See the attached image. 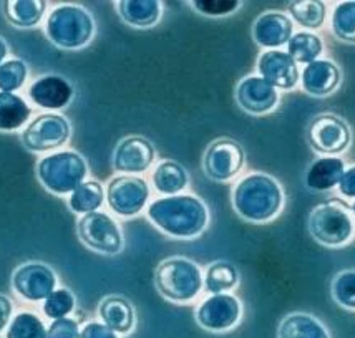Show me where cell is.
I'll return each mask as SVG.
<instances>
[{
  "label": "cell",
  "instance_id": "cell-1",
  "mask_svg": "<svg viewBox=\"0 0 355 338\" xmlns=\"http://www.w3.org/2000/svg\"><path fill=\"white\" fill-rule=\"evenodd\" d=\"M148 217L166 235L194 239L208 227L209 211L200 197L175 194L151 202L148 206Z\"/></svg>",
  "mask_w": 355,
  "mask_h": 338
},
{
  "label": "cell",
  "instance_id": "cell-40",
  "mask_svg": "<svg viewBox=\"0 0 355 338\" xmlns=\"http://www.w3.org/2000/svg\"><path fill=\"white\" fill-rule=\"evenodd\" d=\"M12 312H14V305H12L10 299L0 295V333L6 332V328L10 325Z\"/></svg>",
  "mask_w": 355,
  "mask_h": 338
},
{
  "label": "cell",
  "instance_id": "cell-41",
  "mask_svg": "<svg viewBox=\"0 0 355 338\" xmlns=\"http://www.w3.org/2000/svg\"><path fill=\"white\" fill-rule=\"evenodd\" d=\"M7 55H8V45H7V42L0 37V65L6 62Z\"/></svg>",
  "mask_w": 355,
  "mask_h": 338
},
{
  "label": "cell",
  "instance_id": "cell-23",
  "mask_svg": "<svg viewBox=\"0 0 355 338\" xmlns=\"http://www.w3.org/2000/svg\"><path fill=\"white\" fill-rule=\"evenodd\" d=\"M277 338H331V335L315 317L295 312L279 323Z\"/></svg>",
  "mask_w": 355,
  "mask_h": 338
},
{
  "label": "cell",
  "instance_id": "cell-24",
  "mask_svg": "<svg viewBox=\"0 0 355 338\" xmlns=\"http://www.w3.org/2000/svg\"><path fill=\"white\" fill-rule=\"evenodd\" d=\"M2 6L8 22L20 28H32L39 25L46 10V2L44 0H7Z\"/></svg>",
  "mask_w": 355,
  "mask_h": 338
},
{
  "label": "cell",
  "instance_id": "cell-4",
  "mask_svg": "<svg viewBox=\"0 0 355 338\" xmlns=\"http://www.w3.org/2000/svg\"><path fill=\"white\" fill-rule=\"evenodd\" d=\"M205 285L200 265L186 257H168L155 270V287L164 299L186 303L196 299Z\"/></svg>",
  "mask_w": 355,
  "mask_h": 338
},
{
  "label": "cell",
  "instance_id": "cell-11",
  "mask_svg": "<svg viewBox=\"0 0 355 338\" xmlns=\"http://www.w3.org/2000/svg\"><path fill=\"white\" fill-rule=\"evenodd\" d=\"M350 130L340 116L332 113H320L309 123L307 141L317 153L337 154L350 145Z\"/></svg>",
  "mask_w": 355,
  "mask_h": 338
},
{
  "label": "cell",
  "instance_id": "cell-39",
  "mask_svg": "<svg viewBox=\"0 0 355 338\" xmlns=\"http://www.w3.org/2000/svg\"><path fill=\"white\" fill-rule=\"evenodd\" d=\"M339 191L342 196L355 199V166H352L344 172V176H342L339 183Z\"/></svg>",
  "mask_w": 355,
  "mask_h": 338
},
{
  "label": "cell",
  "instance_id": "cell-7",
  "mask_svg": "<svg viewBox=\"0 0 355 338\" xmlns=\"http://www.w3.org/2000/svg\"><path fill=\"white\" fill-rule=\"evenodd\" d=\"M77 234L80 240L92 251L103 256H116L123 251V232L115 219L107 213L83 214L77 222Z\"/></svg>",
  "mask_w": 355,
  "mask_h": 338
},
{
  "label": "cell",
  "instance_id": "cell-36",
  "mask_svg": "<svg viewBox=\"0 0 355 338\" xmlns=\"http://www.w3.org/2000/svg\"><path fill=\"white\" fill-rule=\"evenodd\" d=\"M193 8L206 17H226L243 7L239 0H193Z\"/></svg>",
  "mask_w": 355,
  "mask_h": 338
},
{
  "label": "cell",
  "instance_id": "cell-28",
  "mask_svg": "<svg viewBox=\"0 0 355 338\" xmlns=\"http://www.w3.org/2000/svg\"><path fill=\"white\" fill-rule=\"evenodd\" d=\"M105 189L98 181H85L70 194V209L77 214H88L103 206Z\"/></svg>",
  "mask_w": 355,
  "mask_h": 338
},
{
  "label": "cell",
  "instance_id": "cell-32",
  "mask_svg": "<svg viewBox=\"0 0 355 338\" xmlns=\"http://www.w3.org/2000/svg\"><path fill=\"white\" fill-rule=\"evenodd\" d=\"M331 24L337 39L355 44V2H342L334 8Z\"/></svg>",
  "mask_w": 355,
  "mask_h": 338
},
{
  "label": "cell",
  "instance_id": "cell-31",
  "mask_svg": "<svg viewBox=\"0 0 355 338\" xmlns=\"http://www.w3.org/2000/svg\"><path fill=\"white\" fill-rule=\"evenodd\" d=\"M6 338H49L42 320L31 312H20L7 327Z\"/></svg>",
  "mask_w": 355,
  "mask_h": 338
},
{
  "label": "cell",
  "instance_id": "cell-26",
  "mask_svg": "<svg viewBox=\"0 0 355 338\" xmlns=\"http://www.w3.org/2000/svg\"><path fill=\"white\" fill-rule=\"evenodd\" d=\"M151 179H153L156 191L166 194V196H175V194L184 191L189 183V176L186 169L180 163L171 161V159L159 163Z\"/></svg>",
  "mask_w": 355,
  "mask_h": 338
},
{
  "label": "cell",
  "instance_id": "cell-18",
  "mask_svg": "<svg viewBox=\"0 0 355 338\" xmlns=\"http://www.w3.org/2000/svg\"><path fill=\"white\" fill-rule=\"evenodd\" d=\"M28 98L39 108L63 109L73 100V87L60 75H45L35 80L28 88Z\"/></svg>",
  "mask_w": 355,
  "mask_h": 338
},
{
  "label": "cell",
  "instance_id": "cell-22",
  "mask_svg": "<svg viewBox=\"0 0 355 338\" xmlns=\"http://www.w3.org/2000/svg\"><path fill=\"white\" fill-rule=\"evenodd\" d=\"M345 172V164L336 156L315 159L306 172V184L312 191H329L339 186Z\"/></svg>",
  "mask_w": 355,
  "mask_h": 338
},
{
  "label": "cell",
  "instance_id": "cell-35",
  "mask_svg": "<svg viewBox=\"0 0 355 338\" xmlns=\"http://www.w3.org/2000/svg\"><path fill=\"white\" fill-rule=\"evenodd\" d=\"M75 308V295L69 289H55L44 300V312L49 319L58 320L69 317Z\"/></svg>",
  "mask_w": 355,
  "mask_h": 338
},
{
  "label": "cell",
  "instance_id": "cell-2",
  "mask_svg": "<svg viewBox=\"0 0 355 338\" xmlns=\"http://www.w3.org/2000/svg\"><path fill=\"white\" fill-rule=\"evenodd\" d=\"M284 194L272 176L254 172L236 184L232 206L244 221L268 222L281 213Z\"/></svg>",
  "mask_w": 355,
  "mask_h": 338
},
{
  "label": "cell",
  "instance_id": "cell-16",
  "mask_svg": "<svg viewBox=\"0 0 355 338\" xmlns=\"http://www.w3.org/2000/svg\"><path fill=\"white\" fill-rule=\"evenodd\" d=\"M155 146L145 136H126L113 153V168L121 175H141L155 161Z\"/></svg>",
  "mask_w": 355,
  "mask_h": 338
},
{
  "label": "cell",
  "instance_id": "cell-30",
  "mask_svg": "<svg viewBox=\"0 0 355 338\" xmlns=\"http://www.w3.org/2000/svg\"><path fill=\"white\" fill-rule=\"evenodd\" d=\"M287 10L293 20L309 30H317L322 27L325 14H327L325 3L319 0H294L287 3Z\"/></svg>",
  "mask_w": 355,
  "mask_h": 338
},
{
  "label": "cell",
  "instance_id": "cell-6",
  "mask_svg": "<svg viewBox=\"0 0 355 338\" xmlns=\"http://www.w3.org/2000/svg\"><path fill=\"white\" fill-rule=\"evenodd\" d=\"M311 235L327 247H342L352 239L354 221L344 202H322L311 211L307 221Z\"/></svg>",
  "mask_w": 355,
  "mask_h": 338
},
{
  "label": "cell",
  "instance_id": "cell-21",
  "mask_svg": "<svg viewBox=\"0 0 355 338\" xmlns=\"http://www.w3.org/2000/svg\"><path fill=\"white\" fill-rule=\"evenodd\" d=\"M98 315L101 323L116 333H130L135 327V308L121 295H108L100 302Z\"/></svg>",
  "mask_w": 355,
  "mask_h": 338
},
{
  "label": "cell",
  "instance_id": "cell-9",
  "mask_svg": "<svg viewBox=\"0 0 355 338\" xmlns=\"http://www.w3.org/2000/svg\"><path fill=\"white\" fill-rule=\"evenodd\" d=\"M150 199V186L143 177L133 175L115 176L108 183L107 202L121 217H133L145 209Z\"/></svg>",
  "mask_w": 355,
  "mask_h": 338
},
{
  "label": "cell",
  "instance_id": "cell-34",
  "mask_svg": "<svg viewBox=\"0 0 355 338\" xmlns=\"http://www.w3.org/2000/svg\"><path fill=\"white\" fill-rule=\"evenodd\" d=\"M332 297L340 307L355 310V270H342L332 281Z\"/></svg>",
  "mask_w": 355,
  "mask_h": 338
},
{
  "label": "cell",
  "instance_id": "cell-20",
  "mask_svg": "<svg viewBox=\"0 0 355 338\" xmlns=\"http://www.w3.org/2000/svg\"><path fill=\"white\" fill-rule=\"evenodd\" d=\"M116 12L125 24L135 28H150L162 19L163 3L159 0H120Z\"/></svg>",
  "mask_w": 355,
  "mask_h": 338
},
{
  "label": "cell",
  "instance_id": "cell-5",
  "mask_svg": "<svg viewBox=\"0 0 355 338\" xmlns=\"http://www.w3.org/2000/svg\"><path fill=\"white\" fill-rule=\"evenodd\" d=\"M88 164L77 151H58L37 163V177L46 191L65 196L85 183Z\"/></svg>",
  "mask_w": 355,
  "mask_h": 338
},
{
  "label": "cell",
  "instance_id": "cell-17",
  "mask_svg": "<svg viewBox=\"0 0 355 338\" xmlns=\"http://www.w3.org/2000/svg\"><path fill=\"white\" fill-rule=\"evenodd\" d=\"M251 33L259 46H264L268 50H277V46L287 45L291 37L294 35V25L287 14L269 10L254 20Z\"/></svg>",
  "mask_w": 355,
  "mask_h": 338
},
{
  "label": "cell",
  "instance_id": "cell-25",
  "mask_svg": "<svg viewBox=\"0 0 355 338\" xmlns=\"http://www.w3.org/2000/svg\"><path fill=\"white\" fill-rule=\"evenodd\" d=\"M32 108L22 96L0 91V131H17L27 125Z\"/></svg>",
  "mask_w": 355,
  "mask_h": 338
},
{
  "label": "cell",
  "instance_id": "cell-12",
  "mask_svg": "<svg viewBox=\"0 0 355 338\" xmlns=\"http://www.w3.org/2000/svg\"><path fill=\"white\" fill-rule=\"evenodd\" d=\"M12 287L17 295L28 302H40L55 290L57 276L49 265L40 262H28L15 270L12 276Z\"/></svg>",
  "mask_w": 355,
  "mask_h": 338
},
{
  "label": "cell",
  "instance_id": "cell-37",
  "mask_svg": "<svg viewBox=\"0 0 355 338\" xmlns=\"http://www.w3.org/2000/svg\"><path fill=\"white\" fill-rule=\"evenodd\" d=\"M46 335L49 338H80V327L77 320L65 317V319L53 320L52 325L46 328Z\"/></svg>",
  "mask_w": 355,
  "mask_h": 338
},
{
  "label": "cell",
  "instance_id": "cell-10",
  "mask_svg": "<svg viewBox=\"0 0 355 338\" xmlns=\"http://www.w3.org/2000/svg\"><path fill=\"white\" fill-rule=\"evenodd\" d=\"M246 161L243 146L231 138H218L206 148L202 156L205 175L213 181H230L239 175Z\"/></svg>",
  "mask_w": 355,
  "mask_h": 338
},
{
  "label": "cell",
  "instance_id": "cell-13",
  "mask_svg": "<svg viewBox=\"0 0 355 338\" xmlns=\"http://www.w3.org/2000/svg\"><path fill=\"white\" fill-rule=\"evenodd\" d=\"M241 302L231 294H213L198 307L196 322L209 332H226L241 319Z\"/></svg>",
  "mask_w": 355,
  "mask_h": 338
},
{
  "label": "cell",
  "instance_id": "cell-3",
  "mask_svg": "<svg viewBox=\"0 0 355 338\" xmlns=\"http://www.w3.org/2000/svg\"><path fill=\"white\" fill-rule=\"evenodd\" d=\"M95 19L85 7L62 3L46 17L45 33L62 50L85 48L95 37Z\"/></svg>",
  "mask_w": 355,
  "mask_h": 338
},
{
  "label": "cell",
  "instance_id": "cell-14",
  "mask_svg": "<svg viewBox=\"0 0 355 338\" xmlns=\"http://www.w3.org/2000/svg\"><path fill=\"white\" fill-rule=\"evenodd\" d=\"M236 103L249 115H268L279 105V90L259 75L243 78L234 91Z\"/></svg>",
  "mask_w": 355,
  "mask_h": 338
},
{
  "label": "cell",
  "instance_id": "cell-38",
  "mask_svg": "<svg viewBox=\"0 0 355 338\" xmlns=\"http://www.w3.org/2000/svg\"><path fill=\"white\" fill-rule=\"evenodd\" d=\"M80 338H118V333L105 323L90 322L80 330Z\"/></svg>",
  "mask_w": 355,
  "mask_h": 338
},
{
  "label": "cell",
  "instance_id": "cell-8",
  "mask_svg": "<svg viewBox=\"0 0 355 338\" xmlns=\"http://www.w3.org/2000/svg\"><path fill=\"white\" fill-rule=\"evenodd\" d=\"M71 126L65 116L45 113L37 116L22 131V145L32 153L58 150L70 139Z\"/></svg>",
  "mask_w": 355,
  "mask_h": 338
},
{
  "label": "cell",
  "instance_id": "cell-29",
  "mask_svg": "<svg viewBox=\"0 0 355 338\" xmlns=\"http://www.w3.org/2000/svg\"><path fill=\"white\" fill-rule=\"evenodd\" d=\"M239 282V272L231 262L218 260L211 264L205 276V289L209 294H227Z\"/></svg>",
  "mask_w": 355,
  "mask_h": 338
},
{
  "label": "cell",
  "instance_id": "cell-27",
  "mask_svg": "<svg viewBox=\"0 0 355 338\" xmlns=\"http://www.w3.org/2000/svg\"><path fill=\"white\" fill-rule=\"evenodd\" d=\"M324 52L322 39L312 32H299L291 37L287 42V53L293 57L295 63H309L319 60V57Z\"/></svg>",
  "mask_w": 355,
  "mask_h": 338
},
{
  "label": "cell",
  "instance_id": "cell-42",
  "mask_svg": "<svg viewBox=\"0 0 355 338\" xmlns=\"http://www.w3.org/2000/svg\"><path fill=\"white\" fill-rule=\"evenodd\" d=\"M352 211H354V215H355V202H354V206H352Z\"/></svg>",
  "mask_w": 355,
  "mask_h": 338
},
{
  "label": "cell",
  "instance_id": "cell-33",
  "mask_svg": "<svg viewBox=\"0 0 355 338\" xmlns=\"http://www.w3.org/2000/svg\"><path fill=\"white\" fill-rule=\"evenodd\" d=\"M28 69L24 60L12 58L0 65V91L15 93L27 82Z\"/></svg>",
  "mask_w": 355,
  "mask_h": 338
},
{
  "label": "cell",
  "instance_id": "cell-15",
  "mask_svg": "<svg viewBox=\"0 0 355 338\" xmlns=\"http://www.w3.org/2000/svg\"><path fill=\"white\" fill-rule=\"evenodd\" d=\"M257 71L259 77H263L274 88L284 91L294 90L301 80L297 63L282 50H266L261 53L257 58Z\"/></svg>",
  "mask_w": 355,
  "mask_h": 338
},
{
  "label": "cell",
  "instance_id": "cell-19",
  "mask_svg": "<svg viewBox=\"0 0 355 338\" xmlns=\"http://www.w3.org/2000/svg\"><path fill=\"white\" fill-rule=\"evenodd\" d=\"M340 69L331 60H315L306 65L301 73L302 90L311 96H327L339 88Z\"/></svg>",
  "mask_w": 355,
  "mask_h": 338
}]
</instances>
